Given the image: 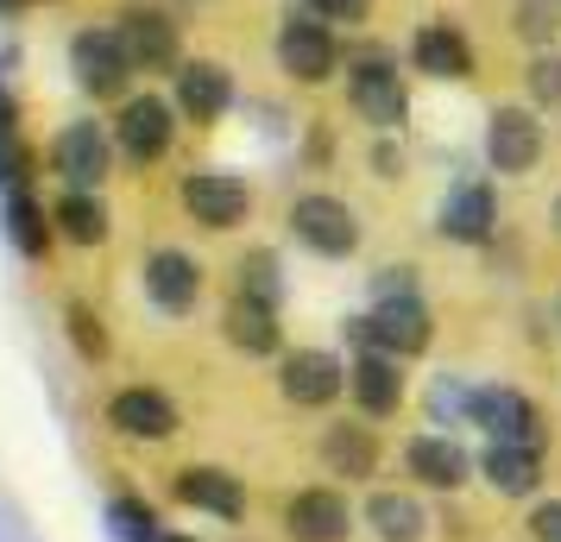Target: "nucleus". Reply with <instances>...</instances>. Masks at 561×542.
<instances>
[{"label": "nucleus", "instance_id": "6ab92c4d", "mask_svg": "<svg viewBox=\"0 0 561 542\" xmlns=\"http://www.w3.org/2000/svg\"><path fill=\"white\" fill-rule=\"evenodd\" d=\"M171 492H178V505L221 517V523H240V517H247V486H240V473H228V466H208V461L178 466Z\"/></svg>", "mask_w": 561, "mask_h": 542}, {"label": "nucleus", "instance_id": "cd10ccee", "mask_svg": "<svg viewBox=\"0 0 561 542\" xmlns=\"http://www.w3.org/2000/svg\"><path fill=\"white\" fill-rule=\"evenodd\" d=\"M233 297H253V303H272L278 310L284 303V272H278V253H265V246H253V253L233 265Z\"/></svg>", "mask_w": 561, "mask_h": 542}, {"label": "nucleus", "instance_id": "1a4fd4ad", "mask_svg": "<svg viewBox=\"0 0 561 542\" xmlns=\"http://www.w3.org/2000/svg\"><path fill=\"white\" fill-rule=\"evenodd\" d=\"M178 203L196 228L233 233V228H247V215H253V189L233 177V171H190L178 189Z\"/></svg>", "mask_w": 561, "mask_h": 542}, {"label": "nucleus", "instance_id": "aec40b11", "mask_svg": "<svg viewBox=\"0 0 561 542\" xmlns=\"http://www.w3.org/2000/svg\"><path fill=\"white\" fill-rule=\"evenodd\" d=\"M435 233L455 240V246H485L499 233V196H492V183H460L455 196L442 203Z\"/></svg>", "mask_w": 561, "mask_h": 542}, {"label": "nucleus", "instance_id": "423d86ee", "mask_svg": "<svg viewBox=\"0 0 561 542\" xmlns=\"http://www.w3.org/2000/svg\"><path fill=\"white\" fill-rule=\"evenodd\" d=\"M114 32H121V45H127L133 70H146V77H158V70H171V77H178V70H183V32H178V20H171L164 7L133 0V7H121Z\"/></svg>", "mask_w": 561, "mask_h": 542}, {"label": "nucleus", "instance_id": "a211bd4d", "mask_svg": "<svg viewBox=\"0 0 561 542\" xmlns=\"http://www.w3.org/2000/svg\"><path fill=\"white\" fill-rule=\"evenodd\" d=\"M404 473L416 480V486H430V492H460L467 480H473V454H467L455 436L430 429V436L404 441Z\"/></svg>", "mask_w": 561, "mask_h": 542}, {"label": "nucleus", "instance_id": "7ed1b4c3", "mask_svg": "<svg viewBox=\"0 0 561 542\" xmlns=\"http://www.w3.org/2000/svg\"><path fill=\"white\" fill-rule=\"evenodd\" d=\"M278 70L304 89H322L341 70V38H334L329 20H316L309 7H290L278 26Z\"/></svg>", "mask_w": 561, "mask_h": 542}, {"label": "nucleus", "instance_id": "f8f14e48", "mask_svg": "<svg viewBox=\"0 0 561 542\" xmlns=\"http://www.w3.org/2000/svg\"><path fill=\"white\" fill-rule=\"evenodd\" d=\"M278 391L297 411H329L347 391V360H334L329 347H297V354L278 360Z\"/></svg>", "mask_w": 561, "mask_h": 542}, {"label": "nucleus", "instance_id": "b1692460", "mask_svg": "<svg viewBox=\"0 0 561 542\" xmlns=\"http://www.w3.org/2000/svg\"><path fill=\"white\" fill-rule=\"evenodd\" d=\"M322 466L341 473L347 486L373 480V473H379V436H373L366 423H329V436H322Z\"/></svg>", "mask_w": 561, "mask_h": 542}, {"label": "nucleus", "instance_id": "e433bc0d", "mask_svg": "<svg viewBox=\"0 0 561 542\" xmlns=\"http://www.w3.org/2000/svg\"><path fill=\"white\" fill-rule=\"evenodd\" d=\"M467 404H473V391L460 385V379H435V397H430L435 416H460L467 423Z\"/></svg>", "mask_w": 561, "mask_h": 542}, {"label": "nucleus", "instance_id": "a19ab883", "mask_svg": "<svg viewBox=\"0 0 561 542\" xmlns=\"http://www.w3.org/2000/svg\"><path fill=\"white\" fill-rule=\"evenodd\" d=\"M164 542H190V537H164Z\"/></svg>", "mask_w": 561, "mask_h": 542}, {"label": "nucleus", "instance_id": "dca6fc26", "mask_svg": "<svg viewBox=\"0 0 561 542\" xmlns=\"http://www.w3.org/2000/svg\"><path fill=\"white\" fill-rule=\"evenodd\" d=\"M347 397L359 404V416H398L404 411V360H391V354H373V347H359L354 360H347Z\"/></svg>", "mask_w": 561, "mask_h": 542}, {"label": "nucleus", "instance_id": "39448f33", "mask_svg": "<svg viewBox=\"0 0 561 542\" xmlns=\"http://www.w3.org/2000/svg\"><path fill=\"white\" fill-rule=\"evenodd\" d=\"M284 221H290V233H297V246H309L316 258L359 253V215H354V203H341V196H329V189L297 196Z\"/></svg>", "mask_w": 561, "mask_h": 542}, {"label": "nucleus", "instance_id": "20e7f679", "mask_svg": "<svg viewBox=\"0 0 561 542\" xmlns=\"http://www.w3.org/2000/svg\"><path fill=\"white\" fill-rule=\"evenodd\" d=\"M347 107H354L373 132H398L410 120V89H404L398 64L385 51H366V57L347 64Z\"/></svg>", "mask_w": 561, "mask_h": 542}, {"label": "nucleus", "instance_id": "4be33fe9", "mask_svg": "<svg viewBox=\"0 0 561 542\" xmlns=\"http://www.w3.org/2000/svg\"><path fill=\"white\" fill-rule=\"evenodd\" d=\"M221 335H228L233 354H247V360H272L284 347V322L272 303H253V297H233L228 310H221Z\"/></svg>", "mask_w": 561, "mask_h": 542}, {"label": "nucleus", "instance_id": "a878e982", "mask_svg": "<svg viewBox=\"0 0 561 542\" xmlns=\"http://www.w3.org/2000/svg\"><path fill=\"white\" fill-rule=\"evenodd\" d=\"M366 523H373L379 542H423L430 537V511L410 492H373L366 498Z\"/></svg>", "mask_w": 561, "mask_h": 542}, {"label": "nucleus", "instance_id": "c85d7f7f", "mask_svg": "<svg viewBox=\"0 0 561 542\" xmlns=\"http://www.w3.org/2000/svg\"><path fill=\"white\" fill-rule=\"evenodd\" d=\"M511 32H517L530 51H556V38H561V0H517V7H511Z\"/></svg>", "mask_w": 561, "mask_h": 542}, {"label": "nucleus", "instance_id": "2eb2a0df", "mask_svg": "<svg viewBox=\"0 0 561 542\" xmlns=\"http://www.w3.org/2000/svg\"><path fill=\"white\" fill-rule=\"evenodd\" d=\"M107 423H114V436H127V441H171L183 429L178 404L158 385H121L107 397Z\"/></svg>", "mask_w": 561, "mask_h": 542}, {"label": "nucleus", "instance_id": "7c9ffc66", "mask_svg": "<svg viewBox=\"0 0 561 542\" xmlns=\"http://www.w3.org/2000/svg\"><path fill=\"white\" fill-rule=\"evenodd\" d=\"M64 335H70V347H77L89 366H102L107 347H114V341H107V322L95 315V303H82V297L77 303H64Z\"/></svg>", "mask_w": 561, "mask_h": 542}, {"label": "nucleus", "instance_id": "6e6552de", "mask_svg": "<svg viewBox=\"0 0 561 542\" xmlns=\"http://www.w3.org/2000/svg\"><path fill=\"white\" fill-rule=\"evenodd\" d=\"M114 127L102 120H70V127L51 139V171L64 177V189H102L107 171H114Z\"/></svg>", "mask_w": 561, "mask_h": 542}, {"label": "nucleus", "instance_id": "9b49d317", "mask_svg": "<svg viewBox=\"0 0 561 542\" xmlns=\"http://www.w3.org/2000/svg\"><path fill=\"white\" fill-rule=\"evenodd\" d=\"M171 139H178V102H164V95H127L121 102V114H114V146H121V158L158 164V158L171 152Z\"/></svg>", "mask_w": 561, "mask_h": 542}, {"label": "nucleus", "instance_id": "f03ea898", "mask_svg": "<svg viewBox=\"0 0 561 542\" xmlns=\"http://www.w3.org/2000/svg\"><path fill=\"white\" fill-rule=\"evenodd\" d=\"M70 70H77V89L95 95V102H127L133 77H139L114 26H77L70 32Z\"/></svg>", "mask_w": 561, "mask_h": 542}, {"label": "nucleus", "instance_id": "ddd939ff", "mask_svg": "<svg viewBox=\"0 0 561 542\" xmlns=\"http://www.w3.org/2000/svg\"><path fill=\"white\" fill-rule=\"evenodd\" d=\"M284 537L290 542H347L354 537V505L341 486H304L284 498Z\"/></svg>", "mask_w": 561, "mask_h": 542}, {"label": "nucleus", "instance_id": "473e14b6", "mask_svg": "<svg viewBox=\"0 0 561 542\" xmlns=\"http://www.w3.org/2000/svg\"><path fill=\"white\" fill-rule=\"evenodd\" d=\"M398 297H416V265H379L373 272V303H398Z\"/></svg>", "mask_w": 561, "mask_h": 542}, {"label": "nucleus", "instance_id": "0eeeda50", "mask_svg": "<svg viewBox=\"0 0 561 542\" xmlns=\"http://www.w3.org/2000/svg\"><path fill=\"white\" fill-rule=\"evenodd\" d=\"M485 164L499 177H530L542 164V120L524 102H499L485 114Z\"/></svg>", "mask_w": 561, "mask_h": 542}, {"label": "nucleus", "instance_id": "9d476101", "mask_svg": "<svg viewBox=\"0 0 561 542\" xmlns=\"http://www.w3.org/2000/svg\"><path fill=\"white\" fill-rule=\"evenodd\" d=\"M467 423H480L492 441H524V448H549V423L517 385H473Z\"/></svg>", "mask_w": 561, "mask_h": 542}, {"label": "nucleus", "instance_id": "37998d69", "mask_svg": "<svg viewBox=\"0 0 561 542\" xmlns=\"http://www.w3.org/2000/svg\"><path fill=\"white\" fill-rule=\"evenodd\" d=\"M556 322H561V297H556Z\"/></svg>", "mask_w": 561, "mask_h": 542}, {"label": "nucleus", "instance_id": "2f4dec72", "mask_svg": "<svg viewBox=\"0 0 561 542\" xmlns=\"http://www.w3.org/2000/svg\"><path fill=\"white\" fill-rule=\"evenodd\" d=\"M524 89H530V107H561V57L536 51L530 70H524Z\"/></svg>", "mask_w": 561, "mask_h": 542}, {"label": "nucleus", "instance_id": "ea45409f", "mask_svg": "<svg viewBox=\"0 0 561 542\" xmlns=\"http://www.w3.org/2000/svg\"><path fill=\"white\" fill-rule=\"evenodd\" d=\"M20 7H26V0H0V13H20Z\"/></svg>", "mask_w": 561, "mask_h": 542}, {"label": "nucleus", "instance_id": "72a5a7b5", "mask_svg": "<svg viewBox=\"0 0 561 542\" xmlns=\"http://www.w3.org/2000/svg\"><path fill=\"white\" fill-rule=\"evenodd\" d=\"M304 7L329 26H366L373 20V0H304Z\"/></svg>", "mask_w": 561, "mask_h": 542}, {"label": "nucleus", "instance_id": "79ce46f5", "mask_svg": "<svg viewBox=\"0 0 561 542\" xmlns=\"http://www.w3.org/2000/svg\"><path fill=\"white\" fill-rule=\"evenodd\" d=\"M556 221H561V196H556Z\"/></svg>", "mask_w": 561, "mask_h": 542}, {"label": "nucleus", "instance_id": "f257e3e1", "mask_svg": "<svg viewBox=\"0 0 561 542\" xmlns=\"http://www.w3.org/2000/svg\"><path fill=\"white\" fill-rule=\"evenodd\" d=\"M347 341L359 347H373V354H391V360H416V354H430L435 341V322H430V303L423 297H398V303H373L366 315L354 322H341Z\"/></svg>", "mask_w": 561, "mask_h": 542}, {"label": "nucleus", "instance_id": "58836bf2", "mask_svg": "<svg viewBox=\"0 0 561 542\" xmlns=\"http://www.w3.org/2000/svg\"><path fill=\"white\" fill-rule=\"evenodd\" d=\"M0 139H20V102L7 95V82H0Z\"/></svg>", "mask_w": 561, "mask_h": 542}, {"label": "nucleus", "instance_id": "4c0bfd02", "mask_svg": "<svg viewBox=\"0 0 561 542\" xmlns=\"http://www.w3.org/2000/svg\"><path fill=\"white\" fill-rule=\"evenodd\" d=\"M404 171V152L391 146V132H379V146H373V177H398Z\"/></svg>", "mask_w": 561, "mask_h": 542}, {"label": "nucleus", "instance_id": "c9c22d12", "mask_svg": "<svg viewBox=\"0 0 561 542\" xmlns=\"http://www.w3.org/2000/svg\"><path fill=\"white\" fill-rule=\"evenodd\" d=\"M524 530H530V542H561V498H536Z\"/></svg>", "mask_w": 561, "mask_h": 542}, {"label": "nucleus", "instance_id": "bb28decb", "mask_svg": "<svg viewBox=\"0 0 561 542\" xmlns=\"http://www.w3.org/2000/svg\"><path fill=\"white\" fill-rule=\"evenodd\" d=\"M0 221H7V240L20 246V258H45V253H51L57 221H45V208H38V196H32V189H13V196H7V208H0Z\"/></svg>", "mask_w": 561, "mask_h": 542}, {"label": "nucleus", "instance_id": "c03bdc74", "mask_svg": "<svg viewBox=\"0 0 561 542\" xmlns=\"http://www.w3.org/2000/svg\"><path fill=\"white\" fill-rule=\"evenodd\" d=\"M51 7H57V0H51Z\"/></svg>", "mask_w": 561, "mask_h": 542}, {"label": "nucleus", "instance_id": "4468645a", "mask_svg": "<svg viewBox=\"0 0 561 542\" xmlns=\"http://www.w3.org/2000/svg\"><path fill=\"white\" fill-rule=\"evenodd\" d=\"M171 102H178L183 120H196V127H215L221 114L233 107V77L228 64H215V57H183V70L171 77Z\"/></svg>", "mask_w": 561, "mask_h": 542}, {"label": "nucleus", "instance_id": "f3484780", "mask_svg": "<svg viewBox=\"0 0 561 542\" xmlns=\"http://www.w3.org/2000/svg\"><path fill=\"white\" fill-rule=\"evenodd\" d=\"M139 278H146V297H152L164 315H190L196 303H203V265H196L190 253H178V246L146 253Z\"/></svg>", "mask_w": 561, "mask_h": 542}, {"label": "nucleus", "instance_id": "412c9836", "mask_svg": "<svg viewBox=\"0 0 561 542\" xmlns=\"http://www.w3.org/2000/svg\"><path fill=\"white\" fill-rule=\"evenodd\" d=\"M410 64L435 82H467L473 77V45H467V32L448 26V20H430V26H416L410 38Z\"/></svg>", "mask_w": 561, "mask_h": 542}, {"label": "nucleus", "instance_id": "c756f323", "mask_svg": "<svg viewBox=\"0 0 561 542\" xmlns=\"http://www.w3.org/2000/svg\"><path fill=\"white\" fill-rule=\"evenodd\" d=\"M107 530H114V542H164L158 511L146 498H133V492H114L107 498Z\"/></svg>", "mask_w": 561, "mask_h": 542}, {"label": "nucleus", "instance_id": "393cba45", "mask_svg": "<svg viewBox=\"0 0 561 542\" xmlns=\"http://www.w3.org/2000/svg\"><path fill=\"white\" fill-rule=\"evenodd\" d=\"M51 221H57V240H70V246H102L107 240L102 189H64L51 203Z\"/></svg>", "mask_w": 561, "mask_h": 542}, {"label": "nucleus", "instance_id": "5701e85b", "mask_svg": "<svg viewBox=\"0 0 561 542\" xmlns=\"http://www.w3.org/2000/svg\"><path fill=\"white\" fill-rule=\"evenodd\" d=\"M485 486L499 498H536L542 492V448H524V441H492L480 454Z\"/></svg>", "mask_w": 561, "mask_h": 542}, {"label": "nucleus", "instance_id": "f704fd0d", "mask_svg": "<svg viewBox=\"0 0 561 542\" xmlns=\"http://www.w3.org/2000/svg\"><path fill=\"white\" fill-rule=\"evenodd\" d=\"M26 177H32V152L20 139H0V189L13 196V189H26Z\"/></svg>", "mask_w": 561, "mask_h": 542}]
</instances>
